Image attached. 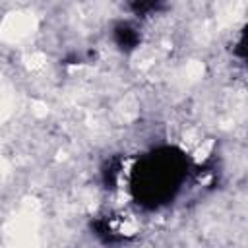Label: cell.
<instances>
[{
    "mask_svg": "<svg viewBox=\"0 0 248 248\" xmlns=\"http://www.w3.org/2000/svg\"><path fill=\"white\" fill-rule=\"evenodd\" d=\"M114 39L122 48H134L138 45V33L126 25H118L114 31Z\"/></svg>",
    "mask_w": 248,
    "mask_h": 248,
    "instance_id": "7a4b0ae2",
    "label": "cell"
},
{
    "mask_svg": "<svg viewBox=\"0 0 248 248\" xmlns=\"http://www.w3.org/2000/svg\"><path fill=\"white\" fill-rule=\"evenodd\" d=\"M182 159L172 151H159L151 155L134 174V190L143 202L153 205L169 198L182 178Z\"/></svg>",
    "mask_w": 248,
    "mask_h": 248,
    "instance_id": "6da1fadb",
    "label": "cell"
}]
</instances>
